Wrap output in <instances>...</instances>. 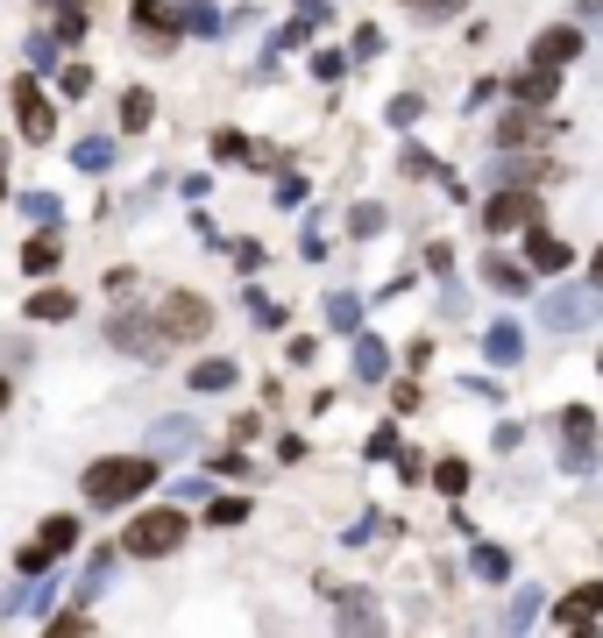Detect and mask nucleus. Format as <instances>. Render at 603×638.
Segmentation results:
<instances>
[{
	"label": "nucleus",
	"mask_w": 603,
	"mask_h": 638,
	"mask_svg": "<svg viewBox=\"0 0 603 638\" xmlns=\"http://www.w3.org/2000/svg\"><path fill=\"white\" fill-rule=\"evenodd\" d=\"M590 270H596V284H603V249H596V263H590Z\"/></svg>",
	"instance_id": "nucleus-39"
},
{
	"label": "nucleus",
	"mask_w": 603,
	"mask_h": 638,
	"mask_svg": "<svg viewBox=\"0 0 603 638\" xmlns=\"http://www.w3.org/2000/svg\"><path fill=\"white\" fill-rule=\"evenodd\" d=\"M0 412H8V384H0Z\"/></svg>",
	"instance_id": "nucleus-40"
},
{
	"label": "nucleus",
	"mask_w": 603,
	"mask_h": 638,
	"mask_svg": "<svg viewBox=\"0 0 603 638\" xmlns=\"http://www.w3.org/2000/svg\"><path fill=\"white\" fill-rule=\"evenodd\" d=\"M14 121H22V135H29V143H43V135H50V128H57V114H50V100H43V93H36V71H29V79H22V86H14Z\"/></svg>",
	"instance_id": "nucleus-6"
},
{
	"label": "nucleus",
	"mask_w": 603,
	"mask_h": 638,
	"mask_svg": "<svg viewBox=\"0 0 603 638\" xmlns=\"http://www.w3.org/2000/svg\"><path fill=\"white\" fill-rule=\"evenodd\" d=\"M57 263H65V241H57L50 227H43V235H29V241H22V270H29V277H50Z\"/></svg>",
	"instance_id": "nucleus-10"
},
{
	"label": "nucleus",
	"mask_w": 603,
	"mask_h": 638,
	"mask_svg": "<svg viewBox=\"0 0 603 638\" xmlns=\"http://www.w3.org/2000/svg\"><path fill=\"white\" fill-rule=\"evenodd\" d=\"M433 490L462 497V490H469V462H441V468H433Z\"/></svg>",
	"instance_id": "nucleus-22"
},
{
	"label": "nucleus",
	"mask_w": 603,
	"mask_h": 638,
	"mask_svg": "<svg viewBox=\"0 0 603 638\" xmlns=\"http://www.w3.org/2000/svg\"><path fill=\"white\" fill-rule=\"evenodd\" d=\"M107 333L128 348V355H163V341H171V333H163V319H114Z\"/></svg>",
	"instance_id": "nucleus-9"
},
{
	"label": "nucleus",
	"mask_w": 603,
	"mask_h": 638,
	"mask_svg": "<svg viewBox=\"0 0 603 638\" xmlns=\"http://www.w3.org/2000/svg\"><path fill=\"white\" fill-rule=\"evenodd\" d=\"M576 50H582V36H576V29H547V36L533 43V65L561 71V65H568V57H576Z\"/></svg>",
	"instance_id": "nucleus-12"
},
{
	"label": "nucleus",
	"mask_w": 603,
	"mask_h": 638,
	"mask_svg": "<svg viewBox=\"0 0 603 638\" xmlns=\"http://www.w3.org/2000/svg\"><path fill=\"white\" fill-rule=\"evenodd\" d=\"M596 617H603V582H582L568 603H554V625H568V631H590Z\"/></svg>",
	"instance_id": "nucleus-8"
},
{
	"label": "nucleus",
	"mask_w": 603,
	"mask_h": 638,
	"mask_svg": "<svg viewBox=\"0 0 603 638\" xmlns=\"http://www.w3.org/2000/svg\"><path fill=\"white\" fill-rule=\"evenodd\" d=\"M149 114H157V100H149V93H128V100H121V128H149Z\"/></svg>",
	"instance_id": "nucleus-24"
},
{
	"label": "nucleus",
	"mask_w": 603,
	"mask_h": 638,
	"mask_svg": "<svg viewBox=\"0 0 603 638\" xmlns=\"http://www.w3.org/2000/svg\"><path fill=\"white\" fill-rule=\"evenodd\" d=\"M71 157H79V171H107V163H114V143H100V135H86V143L71 149Z\"/></svg>",
	"instance_id": "nucleus-20"
},
{
	"label": "nucleus",
	"mask_w": 603,
	"mask_h": 638,
	"mask_svg": "<svg viewBox=\"0 0 603 638\" xmlns=\"http://www.w3.org/2000/svg\"><path fill=\"white\" fill-rule=\"evenodd\" d=\"M149 482H157V454H114V462L86 468V497H93V504H128Z\"/></svg>",
	"instance_id": "nucleus-1"
},
{
	"label": "nucleus",
	"mask_w": 603,
	"mask_h": 638,
	"mask_svg": "<svg viewBox=\"0 0 603 638\" xmlns=\"http://www.w3.org/2000/svg\"><path fill=\"white\" fill-rule=\"evenodd\" d=\"M178 539H185V511H149V519H135L128 532H121V546H128L135 560L178 554Z\"/></svg>",
	"instance_id": "nucleus-2"
},
{
	"label": "nucleus",
	"mask_w": 603,
	"mask_h": 638,
	"mask_svg": "<svg viewBox=\"0 0 603 638\" xmlns=\"http://www.w3.org/2000/svg\"><path fill=\"white\" fill-rule=\"evenodd\" d=\"M57 8H65V0H57Z\"/></svg>",
	"instance_id": "nucleus-41"
},
{
	"label": "nucleus",
	"mask_w": 603,
	"mask_h": 638,
	"mask_svg": "<svg viewBox=\"0 0 603 638\" xmlns=\"http://www.w3.org/2000/svg\"><path fill=\"white\" fill-rule=\"evenodd\" d=\"M327 319H334L341 333H355L362 327V306H355V298H327Z\"/></svg>",
	"instance_id": "nucleus-27"
},
{
	"label": "nucleus",
	"mask_w": 603,
	"mask_h": 638,
	"mask_svg": "<svg viewBox=\"0 0 603 638\" xmlns=\"http://www.w3.org/2000/svg\"><path fill=\"white\" fill-rule=\"evenodd\" d=\"M482 277H490L497 284V292H533V270H519V263H504V255H490V263H482Z\"/></svg>",
	"instance_id": "nucleus-16"
},
{
	"label": "nucleus",
	"mask_w": 603,
	"mask_h": 638,
	"mask_svg": "<svg viewBox=\"0 0 603 638\" xmlns=\"http://www.w3.org/2000/svg\"><path fill=\"white\" fill-rule=\"evenodd\" d=\"M349 227H355V235H376V227H384V213H376V206H355Z\"/></svg>",
	"instance_id": "nucleus-37"
},
{
	"label": "nucleus",
	"mask_w": 603,
	"mask_h": 638,
	"mask_svg": "<svg viewBox=\"0 0 603 638\" xmlns=\"http://www.w3.org/2000/svg\"><path fill=\"white\" fill-rule=\"evenodd\" d=\"M533 135H539V121H533V114H511L504 128H497V143H533Z\"/></svg>",
	"instance_id": "nucleus-28"
},
{
	"label": "nucleus",
	"mask_w": 603,
	"mask_h": 638,
	"mask_svg": "<svg viewBox=\"0 0 603 638\" xmlns=\"http://www.w3.org/2000/svg\"><path fill=\"white\" fill-rule=\"evenodd\" d=\"M533 213H539L533 192H497V200L482 206V227H490V235H511V227H533Z\"/></svg>",
	"instance_id": "nucleus-7"
},
{
	"label": "nucleus",
	"mask_w": 603,
	"mask_h": 638,
	"mask_svg": "<svg viewBox=\"0 0 603 638\" xmlns=\"http://www.w3.org/2000/svg\"><path fill=\"white\" fill-rule=\"evenodd\" d=\"M369 454H376V462H390V454H398V433H390V425H384V433H369Z\"/></svg>",
	"instance_id": "nucleus-36"
},
{
	"label": "nucleus",
	"mask_w": 603,
	"mask_h": 638,
	"mask_svg": "<svg viewBox=\"0 0 603 638\" xmlns=\"http://www.w3.org/2000/svg\"><path fill=\"white\" fill-rule=\"evenodd\" d=\"M43 65H57V43L50 36H29V71H43Z\"/></svg>",
	"instance_id": "nucleus-32"
},
{
	"label": "nucleus",
	"mask_w": 603,
	"mask_h": 638,
	"mask_svg": "<svg viewBox=\"0 0 603 638\" xmlns=\"http://www.w3.org/2000/svg\"><path fill=\"white\" fill-rule=\"evenodd\" d=\"M29 312H36V319H50V327H57V319H71L79 306H71V292H36V298H29Z\"/></svg>",
	"instance_id": "nucleus-19"
},
{
	"label": "nucleus",
	"mask_w": 603,
	"mask_h": 638,
	"mask_svg": "<svg viewBox=\"0 0 603 638\" xmlns=\"http://www.w3.org/2000/svg\"><path fill=\"white\" fill-rule=\"evenodd\" d=\"M519 355H525V333L511 327V319H504V327H490V362H519Z\"/></svg>",
	"instance_id": "nucleus-18"
},
{
	"label": "nucleus",
	"mask_w": 603,
	"mask_h": 638,
	"mask_svg": "<svg viewBox=\"0 0 603 638\" xmlns=\"http://www.w3.org/2000/svg\"><path fill=\"white\" fill-rule=\"evenodd\" d=\"M79 36H86V8L65 0V14H57V43H79Z\"/></svg>",
	"instance_id": "nucleus-25"
},
{
	"label": "nucleus",
	"mask_w": 603,
	"mask_h": 638,
	"mask_svg": "<svg viewBox=\"0 0 603 638\" xmlns=\"http://www.w3.org/2000/svg\"><path fill=\"white\" fill-rule=\"evenodd\" d=\"M525 255H533V270H547V277L576 263V255L561 249V235H547V227H533V235H525Z\"/></svg>",
	"instance_id": "nucleus-13"
},
{
	"label": "nucleus",
	"mask_w": 603,
	"mask_h": 638,
	"mask_svg": "<svg viewBox=\"0 0 603 638\" xmlns=\"http://www.w3.org/2000/svg\"><path fill=\"white\" fill-rule=\"evenodd\" d=\"M511 93H519L525 106H547V100H554V71H547V65H533L519 86H511Z\"/></svg>",
	"instance_id": "nucleus-17"
},
{
	"label": "nucleus",
	"mask_w": 603,
	"mask_h": 638,
	"mask_svg": "<svg viewBox=\"0 0 603 638\" xmlns=\"http://www.w3.org/2000/svg\"><path fill=\"white\" fill-rule=\"evenodd\" d=\"M206 519H214V525H241L249 504H241V497H220V504H206Z\"/></svg>",
	"instance_id": "nucleus-30"
},
{
	"label": "nucleus",
	"mask_w": 603,
	"mask_h": 638,
	"mask_svg": "<svg viewBox=\"0 0 603 638\" xmlns=\"http://www.w3.org/2000/svg\"><path fill=\"white\" fill-rule=\"evenodd\" d=\"M355 376H362V384H384V376H390V348L362 333V341H355Z\"/></svg>",
	"instance_id": "nucleus-14"
},
{
	"label": "nucleus",
	"mask_w": 603,
	"mask_h": 638,
	"mask_svg": "<svg viewBox=\"0 0 603 638\" xmlns=\"http://www.w3.org/2000/svg\"><path fill=\"white\" fill-rule=\"evenodd\" d=\"M22 206H29V220H43V227L57 220V200H50V192H36V200H22Z\"/></svg>",
	"instance_id": "nucleus-34"
},
{
	"label": "nucleus",
	"mask_w": 603,
	"mask_h": 638,
	"mask_svg": "<svg viewBox=\"0 0 603 638\" xmlns=\"http://www.w3.org/2000/svg\"><path fill=\"white\" fill-rule=\"evenodd\" d=\"M71 539H79V519H65V511H57V519H43V532L22 546V574H43L50 560H65Z\"/></svg>",
	"instance_id": "nucleus-3"
},
{
	"label": "nucleus",
	"mask_w": 603,
	"mask_h": 638,
	"mask_svg": "<svg viewBox=\"0 0 603 638\" xmlns=\"http://www.w3.org/2000/svg\"><path fill=\"white\" fill-rule=\"evenodd\" d=\"M341 71H349V57H341V50H320V57H312V79H341Z\"/></svg>",
	"instance_id": "nucleus-31"
},
{
	"label": "nucleus",
	"mask_w": 603,
	"mask_h": 638,
	"mask_svg": "<svg viewBox=\"0 0 603 638\" xmlns=\"http://www.w3.org/2000/svg\"><path fill=\"white\" fill-rule=\"evenodd\" d=\"M185 29H192V36H220V14H214V8H192Z\"/></svg>",
	"instance_id": "nucleus-33"
},
{
	"label": "nucleus",
	"mask_w": 603,
	"mask_h": 638,
	"mask_svg": "<svg viewBox=\"0 0 603 638\" xmlns=\"http://www.w3.org/2000/svg\"><path fill=\"white\" fill-rule=\"evenodd\" d=\"M214 157H228V163H241V157H249V135L220 128V135H214Z\"/></svg>",
	"instance_id": "nucleus-29"
},
{
	"label": "nucleus",
	"mask_w": 603,
	"mask_h": 638,
	"mask_svg": "<svg viewBox=\"0 0 603 638\" xmlns=\"http://www.w3.org/2000/svg\"><path fill=\"white\" fill-rule=\"evenodd\" d=\"M157 319H163V333H171V341H200V333L214 327V306H206L200 292H171Z\"/></svg>",
	"instance_id": "nucleus-4"
},
{
	"label": "nucleus",
	"mask_w": 603,
	"mask_h": 638,
	"mask_svg": "<svg viewBox=\"0 0 603 638\" xmlns=\"http://www.w3.org/2000/svg\"><path fill=\"white\" fill-rule=\"evenodd\" d=\"M476 574H482V582H504V574H511L504 546H476Z\"/></svg>",
	"instance_id": "nucleus-23"
},
{
	"label": "nucleus",
	"mask_w": 603,
	"mask_h": 638,
	"mask_svg": "<svg viewBox=\"0 0 603 638\" xmlns=\"http://www.w3.org/2000/svg\"><path fill=\"white\" fill-rule=\"evenodd\" d=\"M0 200H8V149H0Z\"/></svg>",
	"instance_id": "nucleus-38"
},
{
	"label": "nucleus",
	"mask_w": 603,
	"mask_h": 638,
	"mask_svg": "<svg viewBox=\"0 0 603 638\" xmlns=\"http://www.w3.org/2000/svg\"><path fill=\"white\" fill-rule=\"evenodd\" d=\"M235 384V362H200L192 369V390H228Z\"/></svg>",
	"instance_id": "nucleus-21"
},
{
	"label": "nucleus",
	"mask_w": 603,
	"mask_h": 638,
	"mask_svg": "<svg viewBox=\"0 0 603 638\" xmlns=\"http://www.w3.org/2000/svg\"><path fill=\"white\" fill-rule=\"evenodd\" d=\"M135 29H143V36H149V43H157V50H163V43L178 36V14L163 8V0H135Z\"/></svg>",
	"instance_id": "nucleus-11"
},
{
	"label": "nucleus",
	"mask_w": 603,
	"mask_h": 638,
	"mask_svg": "<svg viewBox=\"0 0 603 638\" xmlns=\"http://www.w3.org/2000/svg\"><path fill=\"white\" fill-rule=\"evenodd\" d=\"M547 319H554V327H590V319H596V306H590V298H582V292H561V298H554V306H547Z\"/></svg>",
	"instance_id": "nucleus-15"
},
{
	"label": "nucleus",
	"mask_w": 603,
	"mask_h": 638,
	"mask_svg": "<svg viewBox=\"0 0 603 638\" xmlns=\"http://www.w3.org/2000/svg\"><path fill=\"white\" fill-rule=\"evenodd\" d=\"M57 93H65V100H86V93H93V71H86V65H65V79H57Z\"/></svg>",
	"instance_id": "nucleus-26"
},
{
	"label": "nucleus",
	"mask_w": 603,
	"mask_h": 638,
	"mask_svg": "<svg viewBox=\"0 0 603 638\" xmlns=\"http://www.w3.org/2000/svg\"><path fill=\"white\" fill-rule=\"evenodd\" d=\"M390 121H398V128H405V121H419V93H398V100H390Z\"/></svg>",
	"instance_id": "nucleus-35"
},
{
	"label": "nucleus",
	"mask_w": 603,
	"mask_h": 638,
	"mask_svg": "<svg viewBox=\"0 0 603 638\" xmlns=\"http://www.w3.org/2000/svg\"><path fill=\"white\" fill-rule=\"evenodd\" d=\"M561 440H568V468L596 462V412H590V405H568V412H561Z\"/></svg>",
	"instance_id": "nucleus-5"
}]
</instances>
